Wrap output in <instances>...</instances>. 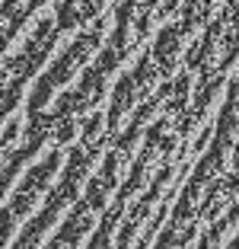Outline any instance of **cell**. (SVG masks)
Wrapping results in <instances>:
<instances>
[]
</instances>
